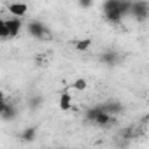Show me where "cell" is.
<instances>
[{
	"instance_id": "cell-8",
	"label": "cell",
	"mask_w": 149,
	"mask_h": 149,
	"mask_svg": "<svg viewBox=\"0 0 149 149\" xmlns=\"http://www.w3.org/2000/svg\"><path fill=\"white\" fill-rule=\"evenodd\" d=\"M58 105H60L61 111H68V109L72 107V97H70L68 91H63V93L60 95V102H58Z\"/></svg>"
},
{
	"instance_id": "cell-4",
	"label": "cell",
	"mask_w": 149,
	"mask_h": 149,
	"mask_svg": "<svg viewBox=\"0 0 149 149\" xmlns=\"http://www.w3.org/2000/svg\"><path fill=\"white\" fill-rule=\"evenodd\" d=\"M9 30H11V37H18L19 32H21V26H23V21L18 18V16H13L11 19H6Z\"/></svg>"
},
{
	"instance_id": "cell-10",
	"label": "cell",
	"mask_w": 149,
	"mask_h": 149,
	"mask_svg": "<svg viewBox=\"0 0 149 149\" xmlns=\"http://www.w3.org/2000/svg\"><path fill=\"white\" fill-rule=\"evenodd\" d=\"M104 105V111H107L109 114H119L121 111H123V105L119 104V102H107V104H102Z\"/></svg>"
},
{
	"instance_id": "cell-14",
	"label": "cell",
	"mask_w": 149,
	"mask_h": 149,
	"mask_svg": "<svg viewBox=\"0 0 149 149\" xmlns=\"http://www.w3.org/2000/svg\"><path fill=\"white\" fill-rule=\"evenodd\" d=\"M72 88H74V90H77V91H84V90L88 88V83H86V79L79 77V79H76V81H74Z\"/></svg>"
},
{
	"instance_id": "cell-11",
	"label": "cell",
	"mask_w": 149,
	"mask_h": 149,
	"mask_svg": "<svg viewBox=\"0 0 149 149\" xmlns=\"http://www.w3.org/2000/svg\"><path fill=\"white\" fill-rule=\"evenodd\" d=\"M90 46H91V39L88 37V39H81V40H76L74 42V47H76V51H88L90 49Z\"/></svg>"
},
{
	"instance_id": "cell-12",
	"label": "cell",
	"mask_w": 149,
	"mask_h": 149,
	"mask_svg": "<svg viewBox=\"0 0 149 149\" xmlns=\"http://www.w3.org/2000/svg\"><path fill=\"white\" fill-rule=\"evenodd\" d=\"M102 111H104V105H95V107L88 109V112H86V118H88V121H93V123H95L97 116H98Z\"/></svg>"
},
{
	"instance_id": "cell-16",
	"label": "cell",
	"mask_w": 149,
	"mask_h": 149,
	"mask_svg": "<svg viewBox=\"0 0 149 149\" xmlns=\"http://www.w3.org/2000/svg\"><path fill=\"white\" fill-rule=\"evenodd\" d=\"M42 102H44V98H42L40 95H37V97H32V98H30L28 105H30V109H33V111H35V109H39V107H40V104H42Z\"/></svg>"
},
{
	"instance_id": "cell-7",
	"label": "cell",
	"mask_w": 149,
	"mask_h": 149,
	"mask_svg": "<svg viewBox=\"0 0 149 149\" xmlns=\"http://www.w3.org/2000/svg\"><path fill=\"white\" fill-rule=\"evenodd\" d=\"M95 123H97V125H100V126H107V125L114 123V116H112V114H109L107 111H102V112L97 116Z\"/></svg>"
},
{
	"instance_id": "cell-3",
	"label": "cell",
	"mask_w": 149,
	"mask_h": 149,
	"mask_svg": "<svg viewBox=\"0 0 149 149\" xmlns=\"http://www.w3.org/2000/svg\"><path fill=\"white\" fill-rule=\"evenodd\" d=\"M28 33L35 39H42L46 35V26L39 21H30L28 23Z\"/></svg>"
},
{
	"instance_id": "cell-5",
	"label": "cell",
	"mask_w": 149,
	"mask_h": 149,
	"mask_svg": "<svg viewBox=\"0 0 149 149\" xmlns=\"http://www.w3.org/2000/svg\"><path fill=\"white\" fill-rule=\"evenodd\" d=\"M26 11H28V6H26L25 2H13V4L9 6V13H11L13 16H18V18L25 16Z\"/></svg>"
},
{
	"instance_id": "cell-1",
	"label": "cell",
	"mask_w": 149,
	"mask_h": 149,
	"mask_svg": "<svg viewBox=\"0 0 149 149\" xmlns=\"http://www.w3.org/2000/svg\"><path fill=\"white\" fill-rule=\"evenodd\" d=\"M104 13H105V18L111 23H119L123 19V14L119 11V0H105Z\"/></svg>"
},
{
	"instance_id": "cell-15",
	"label": "cell",
	"mask_w": 149,
	"mask_h": 149,
	"mask_svg": "<svg viewBox=\"0 0 149 149\" xmlns=\"http://www.w3.org/2000/svg\"><path fill=\"white\" fill-rule=\"evenodd\" d=\"M0 37H2V39H11V30H9V26H7L6 19L0 21Z\"/></svg>"
},
{
	"instance_id": "cell-9",
	"label": "cell",
	"mask_w": 149,
	"mask_h": 149,
	"mask_svg": "<svg viewBox=\"0 0 149 149\" xmlns=\"http://www.w3.org/2000/svg\"><path fill=\"white\" fill-rule=\"evenodd\" d=\"M37 139V128L35 126H28V128H25L23 132H21V140H25V142H33Z\"/></svg>"
},
{
	"instance_id": "cell-2",
	"label": "cell",
	"mask_w": 149,
	"mask_h": 149,
	"mask_svg": "<svg viewBox=\"0 0 149 149\" xmlns=\"http://www.w3.org/2000/svg\"><path fill=\"white\" fill-rule=\"evenodd\" d=\"M132 14L135 16L137 21H144L149 16V6L142 2V0H137V2L132 4Z\"/></svg>"
},
{
	"instance_id": "cell-6",
	"label": "cell",
	"mask_w": 149,
	"mask_h": 149,
	"mask_svg": "<svg viewBox=\"0 0 149 149\" xmlns=\"http://www.w3.org/2000/svg\"><path fill=\"white\" fill-rule=\"evenodd\" d=\"M100 58H102V61H104L105 65H109V67L116 65L118 60H119V58H118V53H116V51H111V49H109V51H104Z\"/></svg>"
},
{
	"instance_id": "cell-13",
	"label": "cell",
	"mask_w": 149,
	"mask_h": 149,
	"mask_svg": "<svg viewBox=\"0 0 149 149\" xmlns=\"http://www.w3.org/2000/svg\"><path fill=\"white\" fill-rule=\"evenodd\" d=\"M16 116V109L13 107V105H4L2 107V119H11V118H14Z\"/></svg>"
},
{
	"instance_id": "cell-17",
	"label": "cell",
	"mask_w": 149,
	"mask_h": 149,
	"mask_svg": "<svg viewBox=\"0 0 149 149\" xmlns=\"http://www.w3.org/2000/svg\"><path fill=\"white\" fill-rule=\"evenodd\" d=\"M79 2V6L83 7V9H90L91 6H93V0H77Z\"/></svg>"
}]
</instances>
